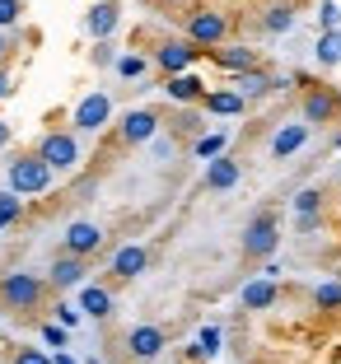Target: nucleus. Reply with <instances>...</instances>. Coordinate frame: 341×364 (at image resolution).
<instances>
[{
  "instance_id": "23",
  "label": "nucleus",
  "mask_w": 341,
  "mask_h": 364,
  "mask_svg": "<svg viewBox=\"0 0 341 364\" xmlns=\"http://www.w3.org/2000/svg\"><path fill=\"white\" fill-rule=\"evenodd\" d=\"M313 304H318L322 313H341V280H322V285L313 289Z\"/></svg>"
},
{
  "instance_id": "34",
  "label": "nucleus",
  "mask_w": 341,
  "mask_h": 364,
  "mask_svg": "<svg viewBox=\"0 0 341 364\" xmlns=\"http://www.w3.org/2000/svg\"><path fill=\"white\" fill-rule=\"evenodd\" d=\"M43 341L52 346V350H61V346H65V327H61V322H43Z\"/></svg>"
},
{
  "instance_id": "3",
  "label": "nucleus",
  "mask_w": 341,
  "mask_h": 364,
  "mask_svg": "<svg viewBox=\"0 0 341 364\" xmlns=\"http://www.w3.org/2000/svg\"><path fill=\"white\" fill-rule=\"evenodd\" d=\"M38 159L52 173L80 168V136H75V131H47V136L38 140Z\"/></svg>"
},
{
  "instance_id": "1",
  "label": "nucleus",
  "mask_w": 341,
  "mask_h": 364,
  "mask_svg": "<svg viewBox=\"0 0 341 364\" xmlns=\"http://www.w3.org/2000/svg\"><path fill=\"white\" fill-rule=\"evenodd\" d=\"M5 178H10V192H19V196H43L47 187H52L56 173L47 168L43 159H38V150H33V154L10 159V173H5Z\"/></svg>"
},
{
  "instance_id": "18",
  "label": "nucleus",
  "mask_w": 341,
  "mask_h": 364,
  "mask_svg": "<svg viewBox=\"0 0 341 364\" xmlns=\"http://www.w3.org/2000/svg\"><path fill=\"white\" fill-rule=\"evenodd\" d=\"M211 56H215V65L220 70H229V75H243V70H257V52L253 47H211Z\"/></svg>"
},
{
  "instance_id": "37",
  "label": "nucleus",
  "mask_w": 341,
  "mask_h": 364,
  "mask_svg": "<svg viewBox=\"0 0 341 364\" xmlns=\"http://www.w3.org/2000/svg\"><path fill=\"white\" fill-rule=\"evenodd\" d=\"M10 94H14V75H10V70H0V103H5Z\"/></svg>"
},
{
  "instance_id": "4",
  "label": "nucleus",
  "mask_w": 341,
  "mask_h": 364,
  "mask_svg": "<svg viewBox=\"0 0 341 364\" xmlns=\"http://www.w3.org/2000/svg\"><path fill=\"white\" fill-rule=\"evenodd\" d=\"M276 247H280V225H276V215H257L253 225L243 229V257L267 262V257H276Z\"/></svg>"
},
{
  "instance_id": "38",
  "label": "nucleus",
  "mask_w": 341,
  "mask_h": 364,
  "mask_svg": "<svg viewBox=\"0 0 341 364\" xmlns=\"http://www.w3.org/2000/svg\"><path fill=\"white\" fill-rule=\"evenodd\" d=\"M318 229V215H299V234H313Z\"/></svg>"
},
{
  "instance_id": "2",
  "label": "nucleus",
  "mask_w": 341,
  "mask_h": 364,
  "mask_svg": "<svg viewBox=\"0 0 341 364\" xmlns=\"http://www.w3.org/2000/svg\"><path fill=\"white\" fill-rule=\"evenodd\" d=\"M0 304L14 313H28L43 304V276H28V271H5L0 276Z\"/></svg>"
},
{
  "instance_id": "39",
  "label": "nucleus",
  "mask_w": 341,
  "mask_h": 364,
  "mask_svg": "<svg viewBox=\"0 0 341 364\" xmlns=\"http://www.w3.org/2000/svg\"><path fill=\"white\" fill-rule=\"evenodd\" d=\"M10 33H14V28H0V56L10 52Z\"/></svg>"
},
{
  "instance_id": "31",
  "label": "nucleus",
  "mask_w": 341,
  "mask_h": 364,
  "mask_svg": "<svg viewBox=\"0 0 341 364\" xmlns=\"http://www.w3.org/2000/svg\"><path fill=\"white\" fill-rule=\"evenodd\" d=\"M196 346H201V360H211V355L220 350V327H201V336H196Z\"/></svg>"
},
{
  "instance_id": "35",
  "label": "nucleus",
  "mask_w": 341,
  "mask_h": 364,
  "mask_svg": "<svg viewBox=\"0 0 341 364\" xmlns=\"http://www.w3.org/2000/svg\"><path fill=\"white\" fill-rule=\"evenodd\" d=\"M56 322H61V327H75V322H80V309H70V304H56Z\"/></svg>"
},
{
  "instance_id": "30",
  "label": "nucleus",
  "mask_w": 341,
  "mask_h": 364,
  "mask_svg": "<svg viewBox=\"0 0 341 364\" xmlns=\"http://www.w3.org/2000/svg\"><path fill=\"white\" fill-rule=\"evenodd\" d=\"M220 150H224V136H201V140L192 145V154H196V159H215Z\"/></svg>"
},
{
  "instance_id": "11",
  "label": "nucleus",
  "mask_w": 341,
  "mask_h": 364,
  "mask_svg": "<svg viewBox=\"0 0 341 364\" xmlns=\"http://www.w3.org/2000/svg\"><path fill=\"white\" fill-rule=\"evenodd\" d=\"M154 131H159V112H154V107H136V112H127V117H122V145H145L149 136H154Z\"/></svg>"
},
{
  "instance_id": "42",
  "label": "nucleus",
  "mask_w": 341,
  "mask_h": 364,
  "mask_svg": "<svg viewBox=\"0 0 341 364\" xmlns=\"http://www.w3.org/2000/svg\"><path fill=\"white\" fill-rule=\"evenodd\" d=\"M337 150H341V131H337Z\"/></svg>"
},
{
  "instance_id": "41",
  "label": "nucleus",
  "mask_w": 341,
  "mask_h": 364,
  "mask_svg": "<svg viewBox=\"0 0 341 364\" xmlns=\"http://www.w3.org/2000/svg\"><path fill=\"white\" fill-rule=\"evenodd\" d=\"M5 145H10V127H5V122H0V150H5Z\"/></svg>"
},
{
  "instance_id": "25",
  "label": "nucleus",
  "mask_w": 341,
  "mask_h": 364,
  "mask_svg": "<svg viewBox=\"0 0 341 364\" xmlns=\"http://www.w3.org/2000/svg\"><path fill=\"white\" fill-rule=\"evenodd\" d=\"M19 220H23V201H19V192H0V229L19 225Z\"/></svg>"
},
{
  "instance_id": "5",
  "label": "nucleus",
  "mask_w": 341,
  "mask_h": 364,
  "mask_svg": "<svg viewBox=\"0 0 341 364\" xmlns=\"http://www.w3.org/2000/svg\"><path fill=\"white\" fill-rule=\"evenodd\" d=\"M187 43H196L201 52H211V47H220L224 38H229V19H224L220 10H196L187 14V33H182Z\"/></svg>"
},
{
  "instance_id": "24",
  "label": "nucleus",
  "mask_w": 341,
  "mask_h": 364,
  "mask_svg": "<svg viewBox=\"0 0 341 364\" xmlns=\"http://www.w3.org/2000/svg\"><path fill=\"white\" fill-rule=\"evenodd\" d=\"M318 61L322 65H341V28H327L318 38Z\"/></svg>"
},
{
  "instance_id": "43",
  "label": "nucleus",
  "mask_w": 341,
  "mask_h": 364,
  "mask_svg": "<svg viewBox=\"0 0 341 364\" xmlns=\"http://www.w3.org/2000/svg\"><path fill=\"white\" fill-rule=\"evenodd\" d=\"M136 364H154V360H136Z\"/></svg>"
},
{
  "instance_id": "26",
  "label": "nucleus",
  "mask_w": 341,
  "mask_h": 364,
  "mask_svg": "<svg viewBox=\"0 0 341 364\" xmlns=\"http://www.w3.org/2000/svg\"><path fill=\"white\" fill-rule=\"evenodd\" d=\"M262 28L267 33H290L295 28V10H290V5H271L267 19H262Z\"/></svg>"
},
{
  "instance_id": "12",
  "label": "nucleus",
  "mask_w": 341,
  "mask_h": 364,
  "mask_svg": "<svg viewBox=\"0 0 341 364\" xmlns=\"http://www.w3.org/2000/svg\"><path fill=\"white\" fill-rule=\"evenodd\" d=\"M164 346H169V336H164V327H154V322H140V327L127 332V350L136 355V360H154Z\"/></svg>"
},
{
  "instance_id": "22",
  "label": "nucleus",
  "mask_w": 341,
  "mask_h": 364,
  "mask_svg": "<svg viewBox=\"0 0 341 364\" xmlns=\"http://www.w3.org/2000/svg\"><path fill=\"white\" fill-rule=\"evenodd\" d=\"M271 89H280V80H271L267 70H262V65L238 75V94H243V98H262V94H271Z\"/></svg>"
},
{
  "instance_id": "20",
  "label": "nucleus",
  "mask_w": 341,
  "mask_h": 364,
  "mask_svg": "<svg viewBox=\"0 0 341 364\" xmlns=\"http://www.w3.org/2000/svg\"><path fill=\"white\" fill-rule=\"evenodd\" d=\"M164 94L173 98V103H201L206 85L192 75V70H178V75H169V85H164Z\"/></svg>"
},
{
  "instance_id": "6",
  "label": "nucleus",
  "mask_w": 341,
  "mask_h": 364,
  "mask_svg": "<svg viewBox=\"0 0 341 364\" xmlns=\"http://www.w3.org/2000/svg\"><path fill=\"white\" fill-rule=\"evenodd\" d=\"M341 117V94L332 85H313L304 89V122L309 127H332Z\"/></svg>"
},
{
  "instance_id": "15",
  "label": "nucleus",
  "mask_w": 341,
  "mask_h": 364,
  "mask_svg": "<svg viewBox=\"0 0 341 364\" xmlns=\"http://www.w3.org/2000/svg\"><path fill=\"white\" fill-rule=\"evenodd\" d=\"M117 23H122V10H117V0H94V10L85 14V33L89 38H112L117 33Z\"/></svg>"
},
{
  "instance_id": "33",
  "label": "nucleus",
  "mask_w": 341,
  "mask_h": 364,
  "mask_svg": "<svg viewBox=\"0 0 341 364\" xmlns=\"http://www.w3.org/2000/svg\"><path fill=\"white\" fill-rule=\"evenodd\" d=\"M318 23H322V33H327V28H337V23H341V5L322 0V5H318Z\"/></svg>"
},
{
  "instance_id": "19",
  "label": "nucleus",
  "mask_w": 341,
  "mask_h": 364,
  "mask_svg": "<svg viewBox=\"0 0 341 364\" xmlns=\"http://www.w3.org/2000/svg\"><path fill=\"white\" fill-rule=\"evenodd\" d=\"M276 280H267V276H257V280H248L243 285V294H238V304H243L248 313H262V309H271L276 304Z\"/></svg>"
},
{
  "instance_id": "36",
  "label": "nucleus",
  "mask_w": 341,
  "mask_h": 364,
  "mask_svg": "<svg viewBox=\"0 0 341 364\" xmlns=\"http://www.w3.org/2000/svg\"><path fill=\"white\" fill-rule=\"evenodd\" d=\"M94 61H98V65H112L117 56H112V47H107V43H98V47H94Z\"/></svg>"
},
{
  "instance_id": "44",
  "label": "nucleus",
  "mask_w": 341,
  "mask_h": 364,
  "mask_svg": "<svg viewBox=\"0 0 341 364\" xmlns=\"http://www.w3.org/2000/svg\"><path fill=\"white\" fill-rule=\"evenodd\" d=\"M337 280H341V262H337Z\"/></svg>"
},
{
  "instance_id": "28",
  "label": "nucleus",
  "mask_w": 341,
  "mask_h": 364,
  "mask_svg": "<svg viewBox=\"0 0 341 364\" xmlns=\"http://www.w3.org/2000/svg\"><path fill=\"white\" fill-rule=\"evenodd\" d=\"M322 210V192L318 187H304V192L295 196V215H318Z\"/></svg>"
},
{
  "instance_id": "17",
  "label": "nucleus",
  "mask_w": 341,
  "mask_h": 364,
  "mask_svg": "<svg viewBox=\"0 0 341 364\" xmlns=\"http://www.w3.org/2000/svg\"><path fill=\"white\" fill-rule=\"evenodd\" d=\"M201 107H206V112H215V117H238V112L248 107V98L238 94V89H206Z\"/></svg>"
},
{
  "instance_id": "32",
  "label": "nucleus",
  "mask_w": 341,
  "mask_h": 364,
  "mask_svg": "<svg viewBox=\"0 0 341 364\" xmlns=\"http://www.w3.org/2000/svg\"><path fill=\"white\" fill-rule=\"evenodd\" d=\"M14 364H52V355L38 350V346H19V350H14Z\"/></svg>"
},
{
  "instance_id": "27",
  "label": "nucleus",
  "mask_w": 341,
  "mask_h": 364,
  "mask_svg": "<svg viewBox=\"0 0 341 364\" xmlns=\"http://www.w3.org/2000/svg\"><path fill=\"white\" fill-rule=\"evenodd\" d=\"M112 65H117V75H122V80H140V75L149 70V61H145V56H136V52H131V56H117Z\"/></svg>"
},
{
  "instance_id": "9",
  "label": "nucleus",
  "mask_w": 341,
  "mask_h": 364,
  "mask_svg": "<svg viewBox=\"0 0 341 364\" xmlns=\"http://www.w3.org/2000/svg\"><path fill=\"white\" fill-rule=\"evenodd\" d=\"M61 247L70 252V257H94L98 247H103V229H98L94 220H75V225H65Z\"/></svg>"
},
{
  "instance_id": "16",
  "label": "nucleus",
  "mask_w": 341,
  "mask_h": 364,
  "mask_svg": "<svg viewBox=\"0 0 341 364\" xmlns=\"http://www.w3.org/2000/svg\"><path fill=\"white\" fill-rule=\"evenodd\" d=\"M238 178H243L238 159H229V154L206 159V192H229V187H238Z\"/></svg>"
},
{
  "instance_id": "13",
  "label": "nucleus",
  "mask_w": 341,
  "mask_h": 364,
  "mask_svg": "<svg viewBox=\"0 0 341 364\" xmlns=\"http://www.w3.org/2000/svg\"><path fill=\"white\" fill-rule=\"evenodd\" d=\"M145 267H149V252H145L140 243H127V247H117V252H112V262H107V276H112V280H136Z\"/></svg>"
},
{
  "instance_id": "10",
  "label": "nucleus",
  "mask_w": 341,
  "mask_h": 364,
  "mask_svg": "<svg viewBox=\"0 0 341 364\" xmlns=\"http://www.w3.org/2000/svg\"><path fill=\"white\" fill-rule=\"evenodd\" d=\"M89 276V257H70V252H61V257L52 262V271H47V285L52 289H80Z\"/></svg>"
},
{
  "instance_id": "14",
  "label": "nucleus",
  "mask_w": 341,
  "mask_h": 364,
  "mask_svg": "<svg viewBox=\"0 0 341 364\" xmlns=\"http://www.w3.org/2000/svg\"><path fill=\"white\" fill-rule=\"evenodd\" d=\"M309 122L299 117V122H285V127L271 136V159H290V154H299L304 145H309Z\"/></svg>"
},
{
  "instance_id": "40",
  "label": "nucleus",
  "mask_w": 341,
  "mask_h": 364,
  "mask_svg": "<svg viewBox=\"0 0 341 364\" xmlns=\"http://www.w3.org/2000/svg\"><path fill=\"white\" fill-rule=\"evenodd\" d=\"M52 364H75V355H65V346H61V350L52 355Z\"/></svg>"
},
{
  "instance_id": "8",
  "label": "nucleus",
  "mask_w": 341,
  "mask_h": 364,
  "mask_svg": "<svg viewBox=\"0 0 341 364\" xmlns=\"http://www.w3.org/2000/svg\"><path fill=\"white\" fill-rule=\"evenodd\" d=\"M107 117H112V98H107L103 89H94V94H85L80 103H75L70 127H80V131H103Z\"/></svg>"
},
{
  "instance_id": "7",
  "label": "nucleus",
  "mask_w": 341,
  "mask_h": 364,
  "mask_svg": "<svg viewBox=\"0 0 341 364\" xmlns=\"http://www.w3.org/2000/svg\"><path fill=\"white\" fill-rule=\"evenodd\" d=\"M201 56V47L187 43V38H164L154 47V65H159L164 75H178V70H192V61Z\"/></svg>"
},
{
  "instance_id": "29",
  "label": "nucleus",
  "mask_w": 341,
  "mask_h": 364,
  "mask_svg": "<svg viewBox=\"0 0 341 364\" xmlns=\"http://www.w3.org/2000/svg\"><path fill=\"white\" fill-rule=\"evenodd\" d=\"M23 19V0H0V28H19Z\"/></svg>"
},
{
  "instance_id": "21",
  "label": "nucleus",
  "mask_w": 341,
  "mask_h": 364,
  "mask_svg": "<svg viewBox=\"0 0 341 364\" xmlns=\"http://www.w3.org/2000/svg\"><path fill=\"white\" fill-rule=\"evenodd\" d=\"M80 313H89L94 322H103L112 313V289L107 285H80Z\"/></svg>"
}]
</instances>
